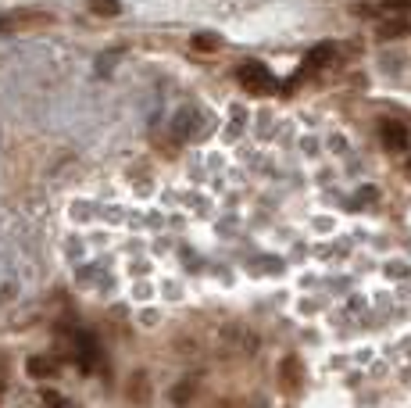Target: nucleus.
I'll return each instance as SVG.
<instances>
[{
	"mask_svg": "<svg viewBox=\"0 0 411 408\" xmlns=\"http://www.w3.org/2000/svg\"><path fill=\"white\" fill-rule=\"evenodd\" d=\"M390 8H411V0H386V11Z\"/></svg>",
	"mask_w": 411,
	"mask_h": 408,
	"instance_id": "1a4fd4ad",
	"label": "nucleus"
},
{
	"mask_svg": "<svg viewBox=\"0 0 411 408\" xmlns=\"http://www.w3.org/2000/svg\"><path fill=\"white\" fill-rule=\"evenodd\" d=\"M383 144L390 147V151H404L407 147V129L400 126V122H383Z\"/></svg>",
	"mask_w": 411,
	"mask_h": 408,
	"instance_id": "7ed1b4c3",
	"label": "nucleus"
},
{
	"mask_svg": "<svg viewBox=\"0 0 411 408\" xmlns=\"http://www.w3.org/2000/svg\"><path fill=\"white\" fill-rule=\"evenodd\" d=\"M333 47H329V44H318V47H311L308 51V58H304V72H318V68H325L329 61H333Z\"/></svg>",
	"mask_w": 411,
	"mask_h": 408,
	"instance_id": "20e7f679",
	"label": "nucleus"
},
{
	"mask_svg": "<svg viewBox=\"0 0 411 408\" xmlns=\"http://www.w3.org/2000/svg\"><path fill=\"white\" fill-rule=\"evenodd\" d=\"M279 383H282V390H286V394H301L304 380H301V362H297V358H286V362H282V369H279Z\"/></svg>",
	"mask_w": 411,
	"mask_h": 408,
	"instance_id": "f03ea898",
	"label": "nucleus"
},
{
	"mask_svg": "<svg viewBox=\"0 0 411 408\" xmlns=\"http://www.w3.org/2000/svg\"><path fill=\"white\" fill-rule=\"evenodd\" d=\"M236 79H240V87L247 94H272L275 90V79H272V72L261 61H243L236 68Z\"/></svg>",
	"mask_w": 411,
	"mask_h": 408,
	"instance_id": "f257e3e1",
	"label": "nucleus"
},
{
	"mask_svg": "<svg viewBox=\"0 0 411 408\" xmlns=\"http://www.w3.org/2000/svg\"><path fill=\"white\" fill-rule=\"evenodd\" d=\"M193 47H197V51H218V39H215V36H197Z\"/></svg>",
	"mask_w": 411,
	"mask_h": 408,
	"instance_id": "0eeeda50",
	"label": "nucleus"
},
{
	"mask_svg": "<svg viewBox=\"0 0 411 408\" xmlns=\"http://www.w3.org/2000/svg\"><path fill=\"white\" fill-rule=\"evenodd\" d=\"M90 11L93 15H104V18H115L122 11V4H118V0H90Z\"/></svg>",
	"mask_w": 411,
	"mask_h": 408,
	"instance_id": "39448f33",
	"label": "nucleus"
},
{
	"mask_svg": "<svg viewBox=\"0 0 411 408\" xmlns=\"http://www.w3.org/2000/svg\"><path fill=\"white\" fill-rule=\"evenodd\" d=\"M29 373H32V376H51V362L32 358V362H29Z\"/></svg>",
	"mask_w": 411,
	"mask_h": 408,
	"instance_id": "423d86ee",
	"label": "nucleus"
},
{
	"mask_svg": "<svg viewBox=\"0 0 411 408\" xmlns=\"http://www.w3.org/2000/svg\"><path fill=\"white\" fill-rule=\"evenodd\" d=\"M404 32V22H390V25H383V36L390 39V36H400Z\"/></svg>",
	"mask_w": 411,
	"mask_h": 408,
	"instance_id": "6e6552de",
	"label": "nucleus"
}]
</instances>
